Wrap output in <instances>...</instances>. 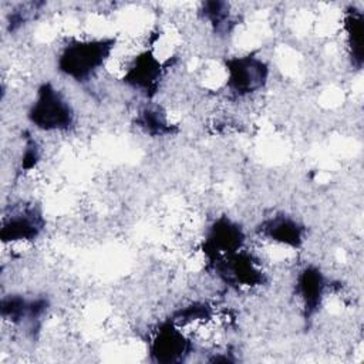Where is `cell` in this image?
I'll list each match as a JSON object with an SVG mask.
<instances>
[{
	"label": "cell",
	"instance_id": "cell-1",
	"mask_svg": "<svg viewBox=\"0 0 364 364\" xmlns=\"http://www.w3.org/2000/svg\"><path fill=\"white\" fill-rule=\"evenodd\" d=\"M115 48L112 38L80 40L67 44L60 54L58 67L75 81H88L102 70Z\"/></svg>",
	"mask_w": 364,
	"mask_h": 364
},
{
	"label": "cell",
	"instance_id": "cell-2",
	"mask_svg": "<svg viewBox=\"0 0 364 364\" xmlns=\"http://www.w3.org/2000/svg\"><path fill=\"white\" fill-rule=\"evenodd\" d=\"M28 118L43 131H68L74 124V111L61 92L51 84H43L28 111Z\"/></svg>",
	"mask_w": 364,
	"mask_h": 364
},
{
	"label": "cell",
	"instance_id": "cell-3",
	"mask_svg": "<svg viewBox=\"0 0 364 364\" xmlns=\"http://www.w3.org/2000/svg\"><path fill=\"white\" fill-rule=\"evenodd\" d=\"M192 343L193 340L179 326L171 321L156 330L149 350L158 363H176L189 354Z\"/></svg>",
	"mask_w": 364,
	"mask_h": 364
},
{
	"label": "cell",
	"instance_id": "cell-4",
	"mask_svg": "<svg viewBox=\"0 0 364 364\" xmlns=\"http://www.w3.org/2000/svg\"><path fill=\"white\" fill-rule=\"evenodd\" d=\"M228 87L236 95H246L259 90L266 81L267 67L255 57H237L226 63Z\"/></svg>",
	"mask_w": 364,
	"mask_h": 364
},
{
	"label": "cell",
	"instance_id": "cell-5",
	"mask_svg": "<svg viewBox=\"0 0 364 364\" xmlns=\"http://www.w3.org/2000/svg\"><path fill=\"white\" fill-rule=\"evenodd\" d=\"M41 228V215L36 209H17L10 216H4L1 237L4 243H28L37 237Z\"/></svg>",
	"mask_w": 364,
	"mask_h": 364
},
{
	"label": "cell",
	"instance_id": "cell-6",
	"mask_svg": "<svg viewBox=\"0 0 364 364\" xmlns=\"http://www.w3.org/2000/svg\"><path fill=\"white\" fill-rule=\"evenodd\" d=\"M301 228L291 219L277 216L266 220L262 228V236L272 243L287 247H299L301 237Z\"/></svg>",
	"mask_w": 364,
	"mask_h": 364
},
{
	"label": "cell",
	"instance_id": "cell-7",
	"mask_svg": "<svg viewBox=\"0 0 364 364\" xmlns=\"http://www.w3.org/2000/svg\"><path fill=\"white\" fill-rule=\"evenodd\" d=\"M296 293L304 304L307 313L314 311L324 296V280L321 273L314 267H306L297 279Z\"/></svg>",
	"mask_w": 364,
	"mask_h": 364
},
{
	"label": "cell",
	"instance_id": "cell-8",
	"mask_svg": "<svg viewBox=\"0 0 364 364\" xmlns=\"http://www.w3.org/2000/svg\"><path fill=\"white\" fill-rule=\"evenodd\" d=\"M344 27L347 31V41L351 51L353 61L360 67L363 61V48H361V40H363V17L360 13H350L344 20Z\"/></svg>",
	"mask_w": 364,
	"mask_h": 364
}]
</instances>
